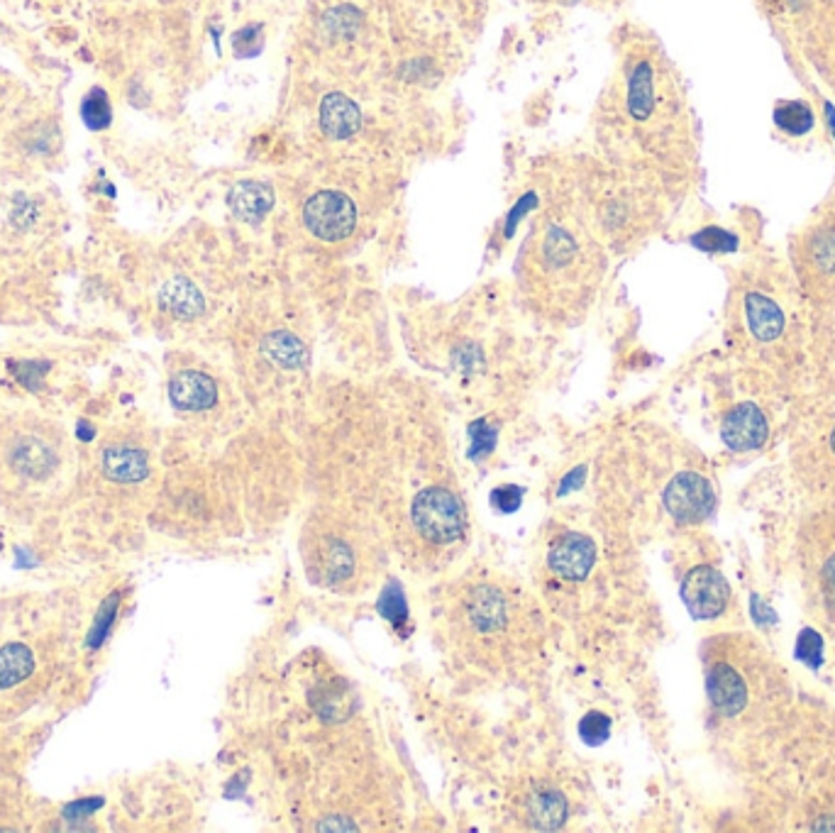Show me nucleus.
<instances>
[{
    "mask_svg": "<svg viewBox=\"0 0 835 833\" xmlns=\"http://www.w3.org/2000/svg\"><path fill=\"white\" fill-rule=\"evenodd\" d=\"M598 140L608 161L675 203L701 184V128L685 79L655 37L638 35L601 100Z\"/></svg>",
    "mask_w": 835,
    "mask_h": 833,
    "instance_id": "obj_1",
    "label": "nucleus"
},
{
    "mask_svg": "<svg viewBox=\"0 0 835 833\" xmlns=\"http://www.w3.org/2000/svg\"><path fill=\"white\" fill-rule=\"evenodd\" d=\"M723 338L738 379L789 411L816 379V335L787 257L752 248L728 269Z\"/></svg>",
    "mask_w": 835,
    "mask_h": 833,
    "instance_id": "obj_2",
    "label": "nucleus"
},
{
    "mask_svg": "<svg viewBox=\"0 0 835 833\" xmlns=\"http://www.w3.org/2000/svg\"><path fill=\"white\" fill-rule=\"evenodd\" d=\"M709 721L733 753H758L787 724L794 687L770 650L748 633H718L701 653Z\"/></svg>",
    "mask_w": 835,
    "mask_h": 833,
    "instance_id": "obj_3",
    "label": "nucleus"
},
{
    "mask_svg": "<svg viewBox=\"0 0 835 833\" xmlns=\"http://www.w3.org/2000/svg\"><path fill=\"white\" fill-rule=\"evenodd\" d=\"M604 252L579 222L545 218L533 230L521 262L525 293L549 316L572 318L586 311L604 277Z\"/></svg>",
    "mask_w": 835,
    "mask_h": 833,
    "instance_id": "obj_4",
    "label": "nucleus"
},
{
    "mask_svg": "<svg viewBox=\"0 0 835 833\" xmlns=\"http://www.w3.org/2000/svg\"><path fill=\"white\" fill-rule=\"evenodd\" d=\"M533 614L518 589L496 582H474L457 589L447 608V628L464 657L479 665H506L533 631Z\"/></svg>",
    "mask_w": 835,
    "mask_h": 833,
    "instance_id": "obj_5",
    "label": "nucleus"
},
{
    "mask_svg": "<svg viewBox=\"0 0 835 833\" xmlns=\"http://www.w3.org/2000/svg\"><path fill=\"white\" fill-rule=\"evenodd\" d=\"M784 257L809 303L816 362L835 364V181L809 216L789 232Z\"/></svg>",
    "mask_w": 835,
    "mask_h": 833,
    "instance_id": "obj_6",
    "label": "nucleus"
},
{
    "mask_svg": "<svg viewBox=\"0 0 835 833\" xmlns=\"http://www.w3.org/2000/svg\"><path fill=\"white\" fill-rule=\"evenodd\" d=\"M787 413L794 480L811 504H835V370L819 372Z\"/></svg>",
    "mask_w": 835,
    "mask_h": 833,
    "instance_id": "obj_7",
    "label": "nucleus"
},
{
    "mask_svg": "<svg viewBox=\"0 0 835 833\" xmlns=\"http://www.w3.org/2000/svg\"><path fill=\"white\" fill-rule=\"evenodd\" d=\"M797 572L807 614L835 641V504H813L799 523Z\"/></svg>",
    "mask_w": 835,
    "mask_h": 833,
    "instance_id": "obj_8",
    "label": "nucleus"
},
{
    "mask_svg": "<svg viewBox=\"0 0 835 833\" xmlns=\"http://www.w3.org/2000/svg\"><path fill=\"white\" fill-rule=\"evenodd\" d=\"M799 47L835 100V0H811L799 25Z\"/></svg>",
    "mask_w": 835,
    "mask_h": 833,
    "instance_id": "obj_9",
    "label": "nucleus"
},
{
    "mask_svg": "<svg viewBox=\"0 0 835 833\" xmlns=\"http://www.w3.org/2000/svg\"><path fill=\"white\" fill-rule=\"evenodd\" d=\"M303 222L325 242L348 240L358 222V208L340 191H320L303 206Z\"/></svg>",
    "mask_w": 835,
    "mask_h": 833,
    "instance_id": "obj_10",
    "label": "nucleus"
},
{
    "mask_svg": "<svg viewBox=\"0 0 835 833\" xmlns=\"http://www.w3.org/2000/svg\"><path fill=\"white\" fill-rule=\"evenodd\" d=\"M413 518L418 531L435 543H450L462 531V506L445 490H425L418 496Z\"/></svg>",
    "mask_w": 835,
    "mask_h": 833,
    "instance_id": "obj_11",
    "label": "nucleus"
},
{
    "mask_svg": "<svg viewBox=\"0 0 835 833\" xmlns=\"http://www.w3.org/2000/svg\"><path fill=\"white\" fill-rule=\"evenodd\" d=\"M681 599L697 618H718L728 608L730 587L716 567H694L681 582Z\"/></svg>",
    "mask_w": 835,
    "mask_h": 833,
    "instance_id": "obj_12",
    "label": "nucleus"
},
{
    "mask_svg": "<svg viewBox=\"0 0 835 833\" xmlns=\"http://www.w3.org/2000/svg\"><path fill=\"white\" fill-rule=\"evenodd\" d=\"M596 560L594 541L582 533H562L547 551V567L557 579L565 582H582L589 577Z\"/></svg>",
    "mask_w": 835,
    "mask_h": 833,
    "instance_id": "obj_13",
    "label": "nucleus"
},
{
    "mask_svg": "<svg viewBox=\"0 0 835 833\" xmlns=\"http://www.w3.org/2000/svg\"><path fill=\"white\" fill-rule=\"evenodd\" d=\"M171 403L179 411H208L218 401V386L203 372H179L169 384Z\"/></svg>",
    "mask_w": 835,
    "mask_h": 833,
    "instance_id": "obj_14",
    "label": "nucleus"
},
{
    "mask_svg": "<svg viewBox=\"0 0 835 833\" xmlns=\"http://www.w3.org/2000/svg\"><path fill=\"white\" fill-rule=\"evenodd\" d=\"M104 472L113 482H122V484L140 482L145 480L149 472L147 455L125 443L110 445V448H106L104 452Z\"/></svg>",
    "mask_w": 835,
    "mask_h": 833,
    "instance_id": "obj_15",
    "label": "nucleus"
},
{
    "mask_svg": "<svg viewBox=\"0 0 835 833\" xmlns=\"http://www.w3.org/2000/svg\"><path fill=\"white\" fill-rule=\"evenodd\" d=\"M360 123H362L360 108L354 106L350 98H344L342 94L325 96L320 106V128L328 132L330 137L335 140L352 137L354 132L360 130Z\"/></svg>",
    "mask_w": 835,
    "mask_h": 833,
    "instance_id": "obj_16",
    "label": "nucleus"
},
{
    "mask_svg": "<svg viewBox=\"0 0 835 833\" xmlns=\"http://www.w3.org/2000/svg\"><path fill=\"white\" fill-rule=\"evenodd\" d=\"M13 464L23 474L35 476V480H37V476H47L49 472L55 470L57 457H55V450L49 448L45 440L27 435V438L17 440V445H15Z\"/></svg>",
    "mask_w": 835,
    "mask_h": 833,
    "instance_id": "obj_17",
    "label": "nucleus"
},
{
    "mask_svg": "<svg viewBox=\"0 0 835 833\" xmlns=\"http://www.w3.org/2000/svg\"><path fill=\"white\" fill-rule=\"evenodd\" d=\"M35 673L33 650L23 643H8L0 648V689L23 685Z\"/></svg>",
    "mask_w": 835,
    "mask_h": 833,
    "instance_id": "obj_18",
    "label": "nucleus"
},
{
    "mask_svg": "<svg viewBox=\"0 0 835 833\" xmlns=\"http://www.w3.org/2000/svg\"><path fill=\"white\" fill-rule=\"evenodd\" d=\"M271 201L274 196L269 186L254 184V181H244V184H238L230 193V208L250 222L264 218V213L271 208Z\"/></svg>",
    "mask_w": 835,
    "mask_h": 833,
    "instance_id": "obj_19",
    "label": "nucleus"
},
{
    "mask_svg": "<svg viewBox=\"0 0 835 833\" xmlns=\"http://www.w3.org/2000/svg\"><path fill=\"white\" fill-rule=\"evenodd\" d=\"M775 125L784 135L803 137L816 125V116L803 100H779L775 108Z\"/></svg>",
    "mask_w": 835,
    "mask_h": 833,
    "instance_id": "obj_20",
    "label": "nucleus"
},
{
    "mask_svg": "<svg viewBox=\"0 0 835 833\" xmlns=\"http://www.w3.org/2000/svg\"><path fill=\"white\" fill-rule=\"evenodd\" d=\"M565 814H567V801L553 789L535 792V795L528 799V819H531L537 829L559 826L562 824Z\"/></svg>",
    "mask_w": 835,
    "mask_h": 833,
    "instance_id": "obj_21",
    "label": "nucleus"
},
{
    "mask_svg": "<svg viewBox=\"0 0 835 833\" xmlns=\"http://www.w3.org/2000/svg\"><path fill=\"white\" fill-rule=\"evenodd\" d=\"M161 299H165L167 306L174 311L177 316H196V313L201 311L198 291L193 289L189 281L179 279L174 283H169L165 293H161Z\"/></svg>",
    "mask_w": 835,
    "mask_h": 833,
    "instance_id": "obj_22",
    "label": "nucleus"
},
{
    "mask_svg": "<svg viewBox=\"0 0 835 833\" xmlns=\"http://www.w3.org/2000/svg\"><path fill=\"white\" fill-rule=\"evenodd\" d=\"M118 604H120V596L118 594H110L104 604H100L98 614H96V621H94V628H90V636H88V648H100L104 645V641L110 633V626L116 624V616H118Z\"/></svg>",
    "mask_w": 835,
    "mask_h": 833,
    "instance_id": "obj_23",
    "label": "nucleus"
},
{
    "mask_svg": "<svg viewBox=\"0 0 835 833\" xmlns=\"http://www.w3.org/2000/svg\"><path fill=\"white\" fill-rule=\"evenodd\" d=\"M579 736L584 738L586 746H601L610 736V719L601 711H592L579 724Z\"/></svg>",
    "mask_w": 835,
    "mask_h": 833,
    "instance_id": "obj_24",
    "label": "nucleus"
},
{
    "mask_svg": "<svg viewBox=\"0 0 835 833\" xmlns=\"http://www.w3.org/2000/svg\"><path fill=\"white\" fill-rule=\"evenodd\" d=\"M84 120L90 128H106L110 123V106L100 88H94L84 100Z\"/></svg>",
    "mask_w": 835,
    "mask_h": 833,
    "instance_id": "obj_25",
    "label": "nucleus"
},
{
    "mask_svg": "<svg viewBox=\"0 0 835 833\" xmlns=\"http://www.w3.org/2000/svg\"><path fill=\"white\" fill-rule=\"evenodd\" d=\"M760 3L772 17L784 20V17L791 15V17H797L799 25H801V20H803V15H807L811 0H760Z\"/></svg>",
    "mask_w": 835,
    "mask_h": 833,
    "instance_id": "obj_26",
    "label": "nucleus"
},
{
    "mask_svg": "<svg viewBox=\"0 0 835 833\" xmlns=\"http://www.w3.org/2000/svg\"><path fill=\"white\" fill-rule=\"evenodd\" d=\"M100 805H104V799H84V801H76V805H71V807L64 809V817H69V819H71V817L81 819V817L90 814V811L100 809Z\"/></svg>",
    "mask_w": 835,
    "mask_h": 833,
    "instance_id": "obj_27",
    "label": "nucleus"
}]
</instances>
